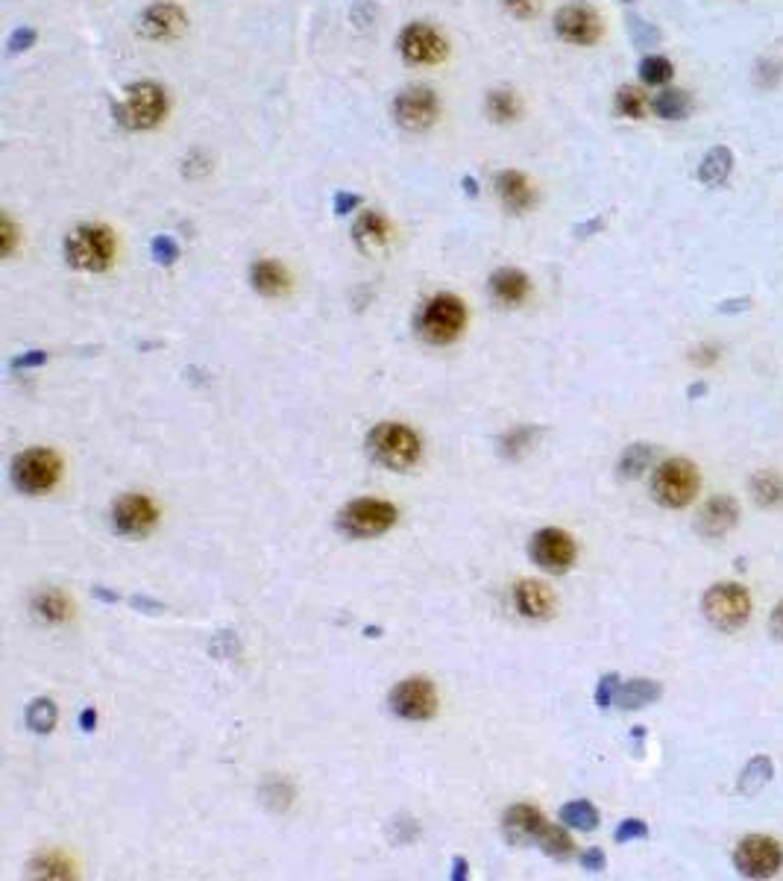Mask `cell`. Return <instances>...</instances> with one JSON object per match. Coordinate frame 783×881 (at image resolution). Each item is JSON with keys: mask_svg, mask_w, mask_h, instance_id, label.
I'll return each mask as SVG.
<instances>
[{"mask_svg": "<svg viewBox=\"0 0 783 881\" xmlns=\"http://www.w3.org/2000/svg\"><path fill=\"white\" fill-rule=\"evenodd\" d=\"M748 614H751V599L746 588L722 582V585H713L705 594V617L716 629H722V632L739 629L748 620Z\"/></svg>", "mask_w": 783, "mask_h": 881, "instance_id": "52a82bcc", "label": "cell"}, {"mask_svg": "<svg viewBox=\"0 0 783 881\" xmlns=\"http://www.w3.org/2000/svg\"><path fill=\"white\" fill-rule=\"evenodd\" d=\"M158 520V508L150 497L127 494L112 508V523L121 535H147Z\"/></svg>", "mask_w": 783, "mask_h": 881, "instance_id": "9a60e30c", "label": "cell"}, {"mask_svg": "<svg viewBox=\"0 0 783 881\" xmlns=\"http://www.w3.org/2000/svg\"><path fill=\"white\" fill-rule=\"evenodd\" d=\"M616 112L619 115H625V118H643L646 115V97H643V91L640 88H634V86H622L616 91Z\"/></svg>", "mask_w": 783, "mask_h": 881, "instance_id": "8d00e7d4", "label": "cell"}, {"mask_svg": "<svg viewBox=\"0 0 783 881\" xmlns=\"http://www.w3.org/2000/svg\"><path fill=\"white\" fill-rule=\"evenodd\" d=\"M45 362H47V353L33 350V353H26V356H18L15 362H12V367H38V364H45Z\"/></svg>", "mask_w": 783, "mask_h": 881, "instance_id": "c3c4849f", "label": "cell"}, {"mask_svg": "<svg viewBox=\"0 0 783 881\" xmlns=\"http://www.w3.org/2000/svg\"><path fill=\"white\" fill-rule=\"evenodd\" d=\"M751 494L763 508H778L783 503V479L772 470H763L751 479Z\"/></svg>", "mask_w": 783, "mask_h": 881, "instance_id": "83f0119b", "label": "cell"}, {"mask_svg": "<svg viewBox=\"0 0 783 881\" xmlns=\"http://www.w3.org/2000/svg\"><path fill=\"white\" fill-rule=\"evenodd\" d=\"M391 708L405 720H429L437 712V691L429 679H405L391 691Z\"/></svg>", "mask_w": 783, "mask_h": 881, "instance_id": "30bf717a", "label": "cell"}, {"mask_svg": "<svg viewBox=\"0 0 783 881\" xmlns=\"http://www.w3.org/2000/svg\"><path fill=\"white\" fill-rule=\"evenodd\" d=\"M768 629H772V635H775L778 640H783V602H778L775 611H772V617H768Z\"/></svg>", "mask_w": 783, "mask_h": 881, "instance_id": "681fc988", "label": "cell"}, {"mask_svg": "<svg viewBox=\"0 0 783 881\" xmlns=\"http://www.w3.org/2000/svg\"><path fill=\"white\" fill-rule=\"evenodd\" d=\"M496 194L508 212H525V209L534 206V189H531V182L520 170H502L496 177Z\"/></svg>", "mask_w": 783, "mask_h": 881, "instance_id": "ffe728a7", "label": "cell"}, {"mask_svg": "<svg viewBox=\"0 0 783 881\" xmlns=\"http://www.w3.org/2000/svg\"><path fill=\"white\" fill-rule=\"evenodd\" d=\"M490 288H493V297L499 303L505 306H516L523 303L525 294H528V276L516 268H502L493 273V280H490Z\"/></svg>", "mask_w": 783, "mask_h": 881, "instance_id": "7402d4cb", "label": "cell"}, {"mask_svg": "<svg viewBox=\"0 0 783 881\" xmlns=\"http://www.w3.org/2000/svg\"><path fill=\"white\" fill-rule=\"evenodd\" d=\"M36 876H47V878H71L74 876V864L65 858L62 852H47L42 858H36L33 864Z\"/></svg>", "mask_w": 783, "mask_h": 881, "instance_id": "e575fe53", "label": "cell"}, {"mask_svg": "<svg viewBox=\"0 0 783 881\" xmlns=\"http://www.w3.org/2000/svg\"><path fill=\"white\" fill-rule=\"evenodd\" d=\"M56 705L50 700H36L30 708H26V726H30L36 734H47L56 726Z\"/></svg>", "mask_w": 783, "mask_h": 881, "instance_id": "d6a6232c", "label": "cell"}, {"mask_svg": "<svg viewBox=\"0 0 783 881\" xmlns=\"http://www.w3.org/2000/svg\"><path fill=\"white\" fill-rule=\"evenodd\" d=\"M534 435H537V429L520 426V429H514V432H508L505 438H502V446H505L508 456H516V453H523L525 446H531V438H534Z\"/></svg>", "mask_w": 783, "mask_h": 881, "instance_id": "74e56055", "label": "cell"}, {"mask_svg": "<svg viewBox=\"0 0 783 881\" xmlns=\"http://www.w3.org/2000/svg\"><path fill=\"white\" fill-rule=\"evenodd\" d=\"M65 259L79 271H106L115 259V235L106 227H76L65 239Z\"/></svg>", "mask_w": 783, "mask_h": 881, "instance_id": "7a4b0ae2", "label": "cell"}, {"mask_svg": "<svg viewBox=\"0 0 783 881\" xmlns=\"http://www.w3.org/2000/svg\"><path fill=\"white\" fill-rule=\"evenodd\" d=\"M698 470L693 462L686 458H669L655 470L652 479V491L655 499L666 508H684L686 503H693V497L698 494Z\"/></svg>", "mask_w": 783, "mask_h": 881, "instance_id": "3957f363", "label": "cell"}, {"mask_svg": "<svg viewBox=\"0 0 783 881\" xmlns=\"http://www.w3.org/2000/svg\"><path fill=\"white\" fill-rule=\"evenodd\" d=\"M367 450L384 467L408 470L417 465L422 444L414 429H408L402 424H381L367 435Z\"/></svg>", "mask_w": 783, "mask_h": 881, "instance_id": "6da1fadb", "label": "cell"}, {"mask_svg": "<svg viewBox=\"0 0 783 881\" xmlns=\"http://www.w3.org/2000/svg\"><path fill=\"white\" fill-rule=\"evenodd\" d=\"M652 109L657 118H663V121H684V118L689 115V95L681 88H666V91H660V95H655Z\"/></svg>", "mask_w": 783, "mask_h": 881, "instance_id": "4316f807", "label": "cell"}, {"mask_svg": "<svg viewBox=\"0 0 783 881\" xmlns=\"http://www.w3.org/2000/svg\"><path fill=\"white\" fill-rule=\"evenodd\" d=\"M768 779H772V761H768L766 755L751 758L746 764V770H742V775H739V794L742 796H754Z\"/></svg>", "mask_w": 783, "mask_h": 881, "instance_id": "f1b7e54d", "label": "cell"}, {"mask_svg": "<svg viewBox=\"0 0 783 881\" xmlns=\"http://www.w3.org/2000/svg\"><path fill=\"white\" fill-rule=\"evenodd\" d=\"M12 247H15V227H12V220H4V253L9 256Z\"/></svg>", "mask_w": 783, "mask_h": 881, "instance_id": "f907efd6", "label": "cell"}, {"mask_svg": "<svg viewBox=\"0 0 783 881\" xmlns=\"http://www.w3.org/2000/svg\"><path fill=\"white\" fill-rule=\"evenodd\" d=\"M453 878H455V881H463V878H467V861H463V858H455V873H453Z\"/></svg>", "mask_w": 783, "mask_h": 881, "instance_id": "db71d44e", "label": "cell"}, {"mask_svg": "<svg viewBox=\"0 0 783 881\" xmlns=\"http://www.w3.org/2000/svg\"><path fill=\"white\" fill-rule=\"evenodd\" d=\"M734 864L746 878H772L783 864V849L772 837L751 835L737 846Z\"/></svg>", "mask_w": 783, "mask_h": 881, "instance_id": "9c48e42d", "label": "cell"}, {"mask_svg": "<svg viewBox=\"0 0 783 881\" xmlns=\"http://www.w3.org/2000/svg\"><path fill=\"white\" fill-rule=\"evenodd\" d=\"M487 109L490 115L496 118V121H514L516 115H520V100H516L514 91H505V88H499V91H490V97H487Z\"/></svg>", "mask_w": 783, "mask_h": 881, "instance_id": "836d02e7", "label": "cell"}, {"mask_svg": "<svg viewBox=\"0 0 783 881\" xmlns=\"http://www.w3.org/2000/svg\"><path fill=\"white\" fill-rule=\"evenodd\" d=\"M660 685L652 679H634V681H625V685H619L616 691V702L619 708H625V712H634V708H646V705H652L655 700H660Z\"/></svg>", "mask_w": 783, "mask_h": 881, "instance_id": "cb8c5ba5", "label": "cell"}, {"mask_svg": "<svg viewBox=\"0 0 783 881\" xmlns=\"http://www.w3.org/2000/svg\"><path fill=\"white\" fill-rule=\"evenodd\" d=\"M731 168H734V153L727 148H713L698 165V179L705 186H725L727 177H731Z\"/></svg>", "mask_w": 783, "mask_h": 881, "instance_id": "d4e9b609", "label": "cell"}, {"mask_svg": "<svg viewBox=\"0 0 783 881\" xmlns=\"http://www.w3.org/2000/svg\"><path fill=\"white\" fill-rule=\"evenodd\" d=\"M249 280H253V288L264 297H276L282 294L288 288V271L282 265H276L273 259H261L249 271Z\"/></svg>", "mask_w": 783, "mask_h": 881, "instance_id": "603a6c76", "label": "cell"}, {"mask_svg": "<svg viewBox=\"0 0 783 881\" xmlns=\"http://www.w3.org/2000/svg\"><path fill=\"white\" fill-rule=\"evenodd\" d=\"M625 4H634V0H625Z\"/></svg>", "mask_w": 783, "mask_h": 881, "instance_id": "11a10c76", "label": "cell"}, {"mask_svg": "<svg viewBox=\"0 0 783 881\" xmlns=\"http://www.w3.org/2000/svg\"><path fill=\"white\" fill-rule=\"evenodd\" d=\"M554 33L569 45H593L602 36V21L590 6L569 4L554 12Z\"/></svg>", "mask_w": 783, "mask_h": 881, "instance_id": "8fae6325", "label": "cell"}, {"mask_svg": "<svg viewBox=\"0 0 783 881\" xmlns=\"http://www.w3.org/2000/svg\"><path fill=\"white\" fill-rule=\"evenodd\" d=\"M739 508L731 497H713L698 515V532L705 538H725L737 526Z\"/></svg>", "mask_w": 783, "mask_h": 881, "instance_id": "d6986e66", "label": "cell"}, {"mask_svg": "<svg viewBox=\"0 0 783 881\" xmlns=\"http://www.w3.org/2000/svg\"><path fill=\"white\" fill-rule=\"evenodd\" d=\"M754 80H758V86H763V88H772L780 80V65L772 62V59H763L758 65V74H754Z\"/></svg>", "mask_w": 783, "mask_h": 881, "instance_id": "b9f144b4", "label": "cell"}, {"mask_svg": "<svg viewBox=\"0 0 783 881\" xmlns=\"http://www.w3.org/2000/svg\"><path fill=\"white\" fill-rule=\"evenodd\" d=\"M352 239L364 253H379L391 241V223L379 212H361L352 227Z\"/></svg>", "mask_w": 783, "mask_h": 881, "instance_id": "44dd1931", "label": "cell"}, {"mask_svg": "<svg viewBox=\"0 0 783 881\" xmlns=\"http://www.w3.org/2000/svg\"><path fill=\"white\" fill-rule=\"evenodd\" d=\"M153 259L158 261V265H174V261L179 259L177 241L170 239V235H158V239L153 241Z\"/></svg>", "mask_w": 783, "mask_h": 881, "instance_id": "f35d334b", "label": "cell"}, {"mask_svg": "<svg viewBox=\"0 0 783 881\" xmlns=\"http://www.w3.org/2000/svg\"><path fill=\"white\" fill-rule=\"evenodd\" d=\"M619 676H605L599 681V691H595V702H599V708H610L616 702V691H619Z\"/></svg>", "mask_w": 783, "mask_h": 881, "instance_id": "60d3db41", "label": "cell"}, {"mask_svg": "<svg viewBox=\"0 0 783 881\" xmlns=\"http://www.w3.org/2000/svg\"><path fill=\"white\" fill-rule=\"evenodd\" d=\"M531 558H534L543 570L564 573L573 568V561H575V541L561 529H543L531 538Z\"/></svg>", "mask_w": 783, "mask_h": 881, "instance_id": "7c38bea8", "label": "cell"}, {"mask_svg": "<svg viewBox=\"0 0 783 881\" xmlns=\"http://www.w3.org/2000/svg\"><path fill=\"white\" fill-rule=\"evenodd\" d=\"M33 611H36L38 620L62 623V620H68V617H71L74 606L68 602V597L62 594V590L50 588V590H42V594L33 597Z\"/></svg>", "mask_w": 783, "mask_h": 881, "instance_id": "484cf974", "label": "cell"}, {"mask_svg": "<svg viewBox=\"0 0 783 881\" xmlns=\"http://www.w3.org/2000/svg\"><path fill=\"white\" fill-rule=\"evenodd\" d=\"M208 170V162L200 159V156H191V168H185V174H206Z\"/></svg>", "mask_w": 783, "mask_h": 881, "instance_id": "816d5d0a", "label": "cell"}, {"mask_svg": "<svg viewBox=\"0 0 783 881\" xmlns=\"http://www.w3.org/2000/svg\"><path fill=\"white\" fill-rule=\"evenodd\" d=\"M400 50L405 54L408 62H417V65H434L446 59L449 54V45L446 38L437 33L429 24H408L400 36Z\"/></svg>", "mask_w": 783, "mask_h": 881, "instance_id": "5bb4252c", "label": "cell"}, {"mask_svg": "<svg viewBox=\"0 0 783 881\" xmlns=\"http://www.w3.org/2000/svg\"><path fill=\"white\" fill-rule=\"evenodd\" d=\"M546 825L549 820L534 805H514L508 808L505 820H502V832H505L508 844L520 846V844H537V837L543 835Z\"/></svg>", "mask_w": 783, "mask_h": 881, "instance_id": "e0dca14e", "label": "cell"}, {"mask_svg": "<svg viewBox=\"0 0 783 881\" xmlns=\"http://www.w3.org/2000/svg\"><path fill=\"white\" fill-rule=\"evenodd\" d=\"M396 517H400V511H396V506L384 503V499H355V503L341 511L338 526L341 532L352 538H376L388 532Z\"/></svg>", "mask_w": 783, "mask_h": 881, "instance_id": "8992f818", "label": "cell"}, {"mask_svg": "<svg viewBox=\"0 0 783 881\" xmlns=\"http://www.w3.org/2000/svg\"><path fill=\"white\" fill-rule=\"evenodd\" d=\"M561 820L573 828H581V832H593L595 825H599V811H595L587 799H578V802H569L561 811Z\"/></svg>", "mask_w": 783, "mask_h": 881, "instance_id": "1f68e13d", "label": "cell"}, {"mask_svg": "<svg viewBox=\"0 0 783 881\" xmlns=\"http://www.w3.org/2000/svg\"><path fill=\"white\" fill-rule=\"evenodd\" d=\"M95 722H97V714H95V708H86L83 717H79V726H83L86 732L95 729Z\"/></svg>", "mask_w": 783, "mask_h": 881, "instance_id": "f5cc1de1", "label": "cell"}, {"mask_svg": "<svg viewBox=\"0 0 783 881\" xmlns=\"http://www.w3.org/2000/svg\"><path fill=\"white\" fill-rule=\"evenodd\" d=\"M358 203H361V197H358V194H347V191H341V194L335 197V212H338V215H350V212H352V209H355Z\"/></svg>", "mask_w": 783, "mask_h": 881, "instance_id": "bcb514c9", "label": "cell"}, {"mask_svg": "<svg viewBox=\"0 0 783 881\" xmlns=\"http://www.w3.org/2000/svg\"><path fill=\"white\" fill-rule=\"evenodd\" d=\"M62 473V462L53 450H26L12 462V482L18 485L24 494H45L56 485Z\"/></svg>", "mask_w": 783, "mask_h": 881, "instance_id": "ba28073f", "label": "cell"}, {"mask_svg": "<svg viewBox=\"0 0 783 881\" xmlns=\"http://www.w3.org/2000/svg\"><path fill=\"white\" fill-rule=\"evenodd\" d=\"M652 462H655V446L652 444H631L619 458V473L625 479H636L643 470H648V465H652Z\"/></svg>", "mask_w": 783, "mask_h": 881, "instance_id": "f546056e", "label": "cell"}, {"mask_svg": "<svg viewBox=\"0 0 783 881\" xmlns=\"http://www.w3.org/2000/svg\"><path fill=\"white\" fill-rule=\"evenodd\" d=\"M185 27H188V18H185V12L177 4H170V0H158V4L144 9V15L138 18V33L144 38H153V42L177 38Z\"/></svg>", "mask_w": 783, "mask_h": 881, "instance_id": "2e32d148", "label": "cell"}, {"mask_svg": "<svg viewBox=\"0 0 783 881\" xmlns=\"http://www.w3.org/2000/svg\"><path fill=\"white\" fill-rule=\"evenodd\" d=\"M537 846L552 855V858H573V852H575V844H573V837H569L564 828H557V825H546L543 828V835L537 837Z\"/></svg>", "mask_w": 783, "mask_h": 881, "instance_id": "4dcf8cb0", "label": "cell"}, {"mask_svg": "<svg viewBox=\"0 0 783 881\" xmlns=\"http://www.w3.org/2000/svg\"><path fill=\"white\" fill-rule=\"evenodd\" d=\"M640 77H643V83H648V86H666L675 77V68H672V62L666 56H646L640 62Z\"/></svg>", "mask_w": 783, "mask_h": 881, "instance_id": "d590c367", "label": "cell"}, {"mask_svg": "<svg viewBox=\"0 0 783 881\" xmlns=\"http://www.w3.org/2000/svg\"><path fill=\"white\" fill-rule=\"evenodd\" d=\"M514 606L528 620H546L554 611V594L546 585L534 582V579H523L514 588Z\"/></svg>", "mask_w": 783, "mask_h": 881, "instance_id": "ac0fdd59", "label": "cell"}, {"mask_svg": "<svg viewBox=\"0 0 783 881\" xmlns=\"http://www.w3.org/2000/svg\"><path fill=\"white\" fill-rule=\"evenodd\" d=\"M117 121L129 129H150L165 121L168 115V95L156 83H136L127 88V100L115 109Z\"/></svg>", "mask_w": 783, "mask_h": 881, "instance_id": "277c9868", "label": "cell"}, {"mask_svg": "<svg viewBox=\"0 0 783 881\" xmlns=\"http://www.w3.org/2000/svg\"><path fill=\"white\" fill-rule=\"evenodd\" d=\"M505 9L516 18H534L540 9V0H505Z\"/></svg>", "mask_w": 783, "mask_h": 881, "instance_id": "ee69618b", "label": "cell"}, {"mask_svg": "<svg viewBox=\"0 0 783 881\" xmlns=\"http://www.w3.org/2000/svg\"><path fill=\"white\" fill-rule=\"evenodd\" d=\"M648 835V825L643 820H622L616 828V844H628V840H643Z\"/></svg>", "mask_w": 783, "mask_h": 881, "instance_id": "ab89813d", "label": "cell"}, {"mask_svg": "<svg viewBox=\"0 0 783 881\" xmlns=\"http://www.w3.org/2000/svg\"><path fill=\"white\" fill-rule=\"evenodd\" d=\"M581 864H584V870H590V873H602V870H605V852H602V849H590V852L581 858Z\"/></svg>", "mask_w": 783, "mask_h": 881, "instance_id": "7dc6e473", "label": "cell"}, {"mask_svg": "<svg viewBox=\"0 0 783 881\" xmlns=\"http://www.w3.org/2000/svg\"><path fill=\"white\" fill-rule=\"evenodd\" d=\"M437 112H441V103L432 88H405L393 103V115L405 129H426L437 121Z\"/></svg>", "mask_w": 783, "mask_h": 881, "instance_id": "4fadbf2b", "label": "cell"}, {"mask_svg": "<svg viewBox=\"0 0 783 881\" xmlns=\"http://www.w3.org/2000/svg\"><path fill=\"white\" fill-rule=\"evenodd\" d=\"M36 45V30L33 27H21L12 33L9 38V54H21V50H30Z\"/></svg>", "mask_w": 783, "mask_h": 881, "instance_id": "7bdbcfd3", "label": "cell"}, {"mask_svg": "<svg viewBox=\"0 0 783 881\" xmlns=\"http://www.w3.org/2000/svg\"><path fill=\"white\" fill-rule=\"evenodd\" d=\"M628 24H631V36H634L640 45H652V42H657V30L648 27L646 21H640V18H628Z\"/></svg>", "mask_w": 783, "mask_h": 881, "instance_id": "f6af8a7d", "label": "cell"}, {"mask_svg": "<svg viewBox=\"0 0 783 881\" xmlns=\"http://www.w3.org/2000/svg\"><path fill=\"white\" fill-rule=\"evenodd\" d=\"M463 323H467V309L461 300L455 294H437L420 314V335L432 344H449L461 335Z\"/></svg>", "mask_w": 783, "mask_h": 881, "instance_id": "5b68a950", "label": "cell"}]
</instances>
